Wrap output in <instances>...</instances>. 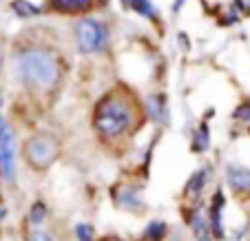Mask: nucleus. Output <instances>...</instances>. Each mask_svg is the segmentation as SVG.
<instances>
[{"label": "nucleus", "mask_w": 250, "mask_h": 241, "mask_svg": "<svg viewBox=\"0 0 250 241\" xmlns=\"http://www.w3.org/2000/svg\"><path fill=\"white\" fill-rule=\"evenodd\" d=\"M95 128L106 137H118L126 133L135 122V109H133L131 100L124 95L111 93L104 95L95 106Z\"/></svg>", "instance_id": "obj_1"}, {"label": "nucleus", "mask_w": 250, "mask_h": 241, "mask_svg": "<svg viewBox=\"0 0 250 241\" xmlns=\"http://www.w3.org/2000/svg\"><path fill=\"white\" fill-rule=\"evenodd\" d=\"M16 71L24 84L33 89H49L58 80V62L44 49H27L16 58Z\"/></svg>", "instance_id": "obj_2"}, {"label": "nucleus", "mask_w": 250, "mask_h": 241, "mask_svg": "<svg viewBox=\"0 0 250 241\" xmlns=\"http://www.w3.org/2000/svg\"><path fill=\"white\" fill-rule=\"evenodd\" d=\"M76 40H78V49L86 56L91 53H100L104 51L106 42H109V29L106 24L100 22L95 18H84L76 24Z\"/></svg>", "instance_id": "obj_3"}, {"label": "nucleus", "mask_w": 250, "mask_h": 241, "mask_svg": "<svg viewBox=\"0 0 250 241\" xmlns=\"http://www.w3.org/2000/svg\"><path fill=\"white\" fill-rule=\"evenodd\" d=\"M24 157L36 170H44L56 161L58 144L49 135H33L24 142Z\"/></svg>", "instance_id": "obj_4"}, {"label": "nucleus", "mask_w": 250, "mask_h": 241, "mask_svg": "<svg viewBox=\"0 0 250 241\" xmlns=\"http://www.w3.org/2000/svg\"><path fill=\"white\" fill-rule=\"evenodd\" d=\"M16 160H18V144L9 124L0 118V177L5 181L16 180Z\"/></svg>", "instance_id": "obj_5"}, {"label": "nucleus", "mask_w": 250, "mask_h": 241, "mask_svg": "<svg viewBox=\"0 0 250 241\" xmlns=\"http://www.w3.org/2000/svg\"><path fill=\"white\" fill-rule=\"evenodd\" d=\"M226 181L232 190H239V193H246L250 190V168L246 166H228L226 168Z\"/></svg>", "instance_id": "obj_6"}, {"label": "nucleus", "mask_w": 250, "mask_h": 241, "mask_svg": "<svg viewBox=\"0 0 250 241\" xmlns=\"http://www.w3.org/2000/svg\"><path fill=\"white\" fill-rule=\"evenodd\" d=\"M115 201H118L120 208H126V210H137L140 208V203H142L135 186H122L120 193H118V197H115Z\"/></svg>", "instance_id": "obj_7"}, {"label": "nucleus", "mask_w": 250, "mask_h": 241, "mask_svg": "<svg viewBox=\"0 0 250 241\" xmlns=\"http://www.w3.org/2000/svg\"><path fill=\"white\" fill-rule=\"evenodd\" d=\"M164 235H166V223L160 221V219H153V221L144 228V232H142V237L146 241H162Z\"/></svg>", "instance_id": "obj_8"}, {"label": "nucleus", "mask_w": 250, "mask_h": 241, "mask_svg": "<svg viewBox=\"0 0 250 241\" xmlns=\"http://www.w3.org/2000/svg\"><path fill=\"white\" fill-rule=\"evenodd\" d=\"M49 2L58 11H84L91 5V0H49Z\"/></svg>", "instance_id": "obj_9"}, {"label": "nucleus", "mask_w": 250, "mask_h": 241, "mask_svg": "<svg viewBox=\"0 0 250 241\" xmlns=\"http://www.w3.org/2000/svg\"><path fill=\"white\" fill-rule=\"evenodd\" d=\"M11 9H14V14L20 16V18H33V16L40 14V7L31 5L29 0H14V2H11Z\"/></svg>", "instance_id": "obj_10"}, {"label": "nucleus", "mask_w": 250, "mask_h": 241, "mask_svg": "<svg viewBox=\"0 0 250 241\" xmlns=\"http://www.w3.org/2000/svg\"><path fill=\"white\" fill-rule=\"evenodd\" d=\"M193 232L197 237V241H210V230H208V223L202 213H197L193 217Z\"/></svg>", "instance_id": "obj_11"}, {"label": "nucleus", "mask_w": 250, "mask_h": 241, "mask_svg": "<svg viewBox=\"0 0 250 241\" xmlns=\"http://www.w3.org/2000/svg\"><path fill=\"white\" fill-rule=\"evenodd\" d=\"M206 180H208V170H206V168L197 170V173H195V175L190 177L188 184H186V193H188V195L199 193V190L204 188V184H206Z\"/></svg>", "instance_id": "obj_12"}, {"label": "nucleus", "mask_w": 250, "mask_h": 241, "mask_svg": "<svg viewBox=\"0 0 250 241\" xmlns=\"http://www.w3.org/2000/svg\"><path fill=\"white\" fill-rule=\"evenodd\" d=\"M131 9H135L140 16H144V18H155V7H153L151 0H133L131 2Z\"/></svg>", "instance_id": "obj_13"}, {"label": "nucleus", "mask_w": 250, "mask_h": 241, "mask_svg": "<svg viewBox=\"0 0 250 241\" xmlns=\"http://www.w3.org/2000/svg\"><path fill=\"white\" fill-rule=\"evenodd\" d=\"M44 217H47V206H44L42 201H36L31 213H29V221H31L33 226H40V223L44 221Z\"/></svg>", "instance_id": "obj_14"}, {"label": "nucleus", "mask_w": 250, "mask_h": 241, "mask_svg": "<svg viewBox=\"0 0 250 241\" xmlns=\"http://www.w3.org/2000/svg\"><path fill=\"white\" fill-rule=\"evenodd\" d=\"M73 232H76L78 241H93V228H91L89 223H78V226L73 228Z\"/></svg>", "instance_id": "obj_15"}, {"label": "nucleus", "mask_w": 250, "mask_h": 241, "mask_svg": "<svg viewBox=\"0 0 250 241\" xmlns=\"http://www.w3.org/2000/svg\"><path fill=\"white\" fill-rule=\"evenodd\" d=\"M197 137H199V142H195V148H197V151H202V148L208 146V124H206V122L199 124ZM197 137H195V140H197Z\"/></svg>", "instance_id": "obj_16"}, {"label": "nucleus", "mask_w": 250, "mask_h": 241, "mask_svg": "<svg viewBox=\"0 0 250 241\" xmlns=\"http://www.w3.org/2000/svg\"><path fill=\"white\" fill-rule=\"evenodd\" d=\"M235 118H239V120H250V104H241L239 109L235 111Z\"/></svg>", "instance_id": "obj_17"}, {"label": "nucleus", "mask_w": 250, "mask_h": 241, "mask_svg": "<svg viewBox=\"0 0 250 241\" xmlns=\"http://www.w3.org/2000/svg\"><path fill=\"white\" fill-rule=\"evenodd\" d=\"M31 241H56V239H51V237H49L47 232H42V230H33L31 232Z\"/></svg>", "instance_id": "obj_18"}, {"label": "nucleus", "mask_w": 250, "mask_h": 241, "mask_svg": "<svg viewBox=\"0 0 250 241\" xmlns=\"http://www.w3.org/2000/svg\"><path fill=\"white\" fill-rule=\"evenodd\" d=\"M184 2H186V0H175V2H173V11H175V14L180 11V7L184 5Z\"/></svg>", "instance_id": "obj_19"}, {"label": "nucleus", "mask_w": 250, "mask_h": 241, "mask_svg": "<svg viewBox=\"0 0 250 241\" xmlns=\"http://www.w3.org/2000/svg\"><path fill=\"white\" fill-rule=\"evenodd\" d=\"M5 217V208H2V206H0V219Z\"/></svg>", "instance_id": "obj_20"}]
</instances>
